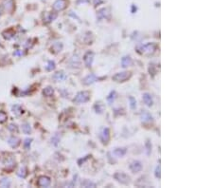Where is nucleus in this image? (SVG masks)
Here are the masks:
<instances>
[{"mask_svg": "<svg viewBox=\"0 0 213 188\" xmlns=\"http://www.w3.org/2000/svg\"><path fill=\"white\" fill-rule=\"evenodd\" d=\"M43 94L45 96H47V97H50L54 94V90H53V87L51 86H48L46 88H44V90H43Z\"/></svg>", "mask_w": 213, "mask_h": 188, "instance_id": "20", "label": "nucleus"}, {"mask_svg": "<svg viewBox=\"0 0 213 188\" xmlns=\"http://www.w3.org/2000/svg\"><path fill=\"white\" fill-rule=\"evenodd\" d=\"M22 130H23L25 134H30V132H31L30 126L29 124H24L23 126H22Z\"/></svg>", "mask_w": 213, "mask_h": 188, "instance_id": "24", "label": "nucleus"}, {"mask_svg": "<svg viewBox=\"0 0 213 188\" xmlns=\"http://www.w3.org/2000/svg\"><path fill=\"white\" fill-rule=\"evenodd\" d=\"M17 175H18L19 177H21V178H25V177L27 176V170H26V168H25V167H21V168L18 170Z\"/></svg>", "mask_w": 213, "mask_h": 188, "instance_id": "27", "label": "nucleus"}, {"mask_svg": "<svg viewBox=\"0 0 213 188\" xmlns=\"http://www.w3.org/2000/svg\"><path fill=\"white\" fill-rule=\"evenodd\" d=\"M8 143L12 147L15 148V147H17L20 145V139L17 138V137H14L13 136V137H10V138L8 139Z\"/></svg>", "mask_w": 213, "mask_h": 188, "instance_id": "13", "label": "nucleus"}, {"mask_svg": "<svg viewBox=\"0 0 213 188\" xmlns=\"http://www.w3.org/2000/svg\"><path fill=\"white\" fill-rule=\"evenodd\" d=\"M13 112H14V115L19 116V115H21L22 113H23V109H22V107L19 105H15V106H13Z\"/></svg>", "mask_w": 213, "mask_h": 188, "instance_id": "21", "label": "nucleus"}, {"mask_svg": "<svg viewBox=\"0 0 213 188\" xmlns=\"http://www.w3.org/2000/svg\"><path fill=\"white\" fill-rule=\"evenodd\" d=\"M7 118H8V115L6 112L4 111H0V124H3L5 123V122L7 121Z\"/></svg>", "mask_w": 213, "mask_h": 188, "instance_id": "29", "label": "nucleus"}, {"mask_svg": "<svg viewBox=\"0 0 213 188\" xmlns=\"http://www.w3.org/2000/svg\"><path fill=\"white\" fill-rule=\"evenodd\" d=\"M99 139L103 145H107L110 140V131L107 127H103L99 132Z\"/></svg>", "mask_w": 213, "mask_h": 188, "instance_id": "5", "label": "nucleus"}, {"mask_svg": "<svg viewBox=\"0 0 213 188\" xmlns=\"http://www.w3.org/2000/svg\"><path fill=\"white\" fill-rule=\"evenodd\" d=\"M116 96H117L116 91H111V93L107 96V101L109 103H113V101L116 99Z\"/></svg>", "mask_w": 213, "mask_h": 188, "instance_id": "26", "label": "nucleus"}, {"mask_svg": "<svg viewBox=\"0 0 213 188\" xmlns=\"http://www.w3.org/2000/svg\"><path fill=\"white\" fill-rule=\"evenodd\" d=\"M155 177H156V178L160 179V177H161V175H160V166H157L155 169Z\"/></svg>", "mask_w": 213, "mask_h": 188, "instance_id": "34", "label": "nucleus"}, {"mask_svg": "<svg viewBox=\"0 0 213 188\" xmlns=\"http://www.w3.org/2000/svg\"><path fill=\"white\" fill-rule=\"evenodd\" d=\"M8 128H9V130L10 131H12V132H16L18 131V126L15 125V124H10L9 125V126H8Z\"/></svg>", "mask_w": 213, "mask_h": 188, "instance_id": "31", "label": "nucleus"}, {"mask_svg": "<svg viewBox=\"0 0 213 188\" xmlns=\"http://www.w3.org/2000/svg\"><path fill=\"white\" fill-rule=\"evenodd\" d=\"M142 167H143L142 166V163L139 161H134V162H132L131 164H130V166H129L130 170L133 173H138V172H140L142 170Z\"/></svg>", "mask_w": 213, "mask_h": 188, "instance_id": "7", "label": "nucleus"}, {"mask_svg": "<svg viewBox=\"0 0 213 188\" xmlns=\"http://www.w3.org/2000/svg\"><path fill=\"white\" fill-rule=\"evenodd\" d=\"M132 77V73L130 71H123V72H118L117 74H115L112 79L115 82L118 83H123V82H126L127 80H129Z\"/></svg>", "mask_w": 213, "mask_h": 188, "instance_id": "2", "label": "nucleus"}, {"mask_svg": "<svg viewBox=\"0 0 213 188\" xmlns=\"http://www.w3.org/2000/svg\"><path fill=\"white\" fill-rule=\"evenodd\" d=\"M133 64V60L130 56H124L121 59V66L123 68H127Z\"/></svg>", "mask_w": 213, "mask_h": 188, "instance_id": "17", "label": "nucleus"}, {"mask_svg": "<svg viewBox=\"0 0 213 188\" xmlns=\"http://www.w3.org/2000/svg\"><path fill=\"white\" fill-rule=\"evenodd\" d=\"M94 56L95 54L93 51H87L84 56H83V61H84V64L87 68H90L92 66V63H93V60H94Z\"/></svg>", "mask_w": 213, "mask_h": 188, "instance_id": "6", "label": "nucleus"}, {"mask_svg": "<svg viewBox=\"0 0 213 188\" xmlns=\"http://www.w3.org/2000/svg\"><path fill=\"white\" fill-rule=\"evenodd\" d=\"M82 186L83 187H96V184L93 182L89 181V180H84L82 182Z\"/></svg>", "mask_w": 213, "mask_h": 188, "instance_id": "23", "label": "nucleus"}, {"mask_svg": "<svg viewBox=\"0 0 213 188\" xmlns=\"http://www.w3.org/2000/svg\"><path fill=\"white\" fill-rule=\"evenodd\" d=\"M0 15H1V10H0Z\"/></svg>", "mask_w": 213, "mask_h": 188, "instance_id": "36", "label": "nucleus"}, {"mask_svg": "<svg viewBox=\"0 0 213 188\" xmlns=\"http://www.w3.org/2000/svg\"><path fill=\"white\" fill-rule=\"evenodd\" d=\"M143 101H144L145 104H146V106H152L153 104V98H152L151 94H149V93H144L143 94Z\"/></svg>", "mask_w": 213, "mask_h": 188, "instance_id": "16", "label": "nucleus"}, {"mask_svg": "<svg viewBox=\"0 0 213 188\" xmlns=\"http://www.w3.org/2000/svg\"><path fill=\"white\" fill-rule=\"evenodd\" d=\"M95 110H96V112L97 113H103V109H104V106L100 103V102H99V103H96V105H95Z\"/></svg>", "mask_w": 213, "mask_h": 188, "instance_id": "22", "label": "nucleus"}, {"mask_svg": "<svg viewBox=\"0 0 213 188\" xmlns=\"http://www.w3.org/2000/svg\"><path fill=\"white\" fill-rule=\"evenodd\" d=\"M97 80H98V78H97V76L95 74H89L83 79V84L86 85V86H89V85L95 83Z\"/></svg>", "mask_w": 213, "mask_h": 188, "instance_id": "11", "label": "nucleus"}, {"mask_svg": "<svg viewBox=\"0 0 213 188\" xmlns=\"http://www.w3.org/2000/svg\"><path fill=\"white\" fill-rule=\"evenodd\" d=\"M63 50V44L61 42H56L50 48V51L52 53H58Z\"/></svg>", "mask_w": 213, "mask_h": 188, "instance_id": "12", "label": "nucleus"}, {"mask_svg": "<svg viewBox=\"0 0 213 188\" xmlns=\"http://www.w3.org/2000/svg\"><path fill=\"white\" fill-rule=\"evenodd\" d=\"M129 101H130V106L132 109H134L137 107V101H136V99H134L133 96H130L129 97Z\"/></svg>", "mask_w": 213, "mask_h": 188, "instance_id": "28", "label": "nucleus"}, {"mask_svg": "<svg viewBox=\"0 0 213 188\" xmlns=\"http://www.w3.org/2000/svg\"><path fill=\"white\" fill-rule=\"evenodd\" d=\"M55 67H56V64H55L54 61H48V65L46 66V69H47V70L51 71V70H53L55 69Z\"/></svg>", "mask_w": 213, "mask_h": 188, "instance_id": "25", "label": "nucleus"}, {"mask_svg": "<svg viewBox=\"0 0 213 188\" xmlns=\"http://www.w3.org/2000/svg\"><path fill=\"white\" fill-rule=\"evenodd\" d=\"M14 166H15V161H14L13 158H10V159H8V160L6 161V162H5V167H6V169L12 170L13 168H14Z\"/></svg>", "mask_w": 213, "mask_h": 188, "instance_id": "19", "label": "nucleus"}, {"mask_svg": "<svg viewBox=\"0 0 213 188\" xmlns=\"http://www.w3.org/2000/svg\"><path fill=\"white\" fill-rule=\"evenodd\" d=\"M126 152H127V149L125 147H121V148H116L113 151V154L117 157H123L126 154Z\"/></svg>", "mask_w": 213, "mask_h": 188, "instance_id": "18", "label": "nucleus"}, {"mask_svg": "<svg viewBox=\"0 0 213 188\" xmlns=\"http://www.w3.org/2000/svg\"><path fill=\"white\" fill-rule=\"evenodd\" d=\"M156 49H157V45L155 43H148L145 45L137 46V51L140 54H152L156 50Z\"/></svg>", "mask_w": 213, "mask_h": 188, "instance_id": "1", "label": "nucleus"}, {"mask_svg": "<svg viewBox=\"0 0 213 188\" xmlns=\"http://www.w3.org/2000/svg\"><path fill=\"white\" fill-rule=\"evenodd\" d=\"M31 139H26L25 140V142H24V147L26 148V149H29V146H30V143H31Z\"/></svg>", "mask_w": 213, "mask_h": 188, "instance_id": "32", "label": "nucleus"}, {"mask_svg": "<svg viewBox=\"0 0 213 188\" xmlns=\"http://www.w3.org/2000/svg\"><path fill=\"white\" fill-rule=\"evenodd\" d=\"M140 118H141L142 123H144V124L153 123V116H152V115H151L148 111H145V110H143V111L141 112Z\"/></svg>", "mask_w": 213, "mask_h": 188, "instance_id": "9", "label": "nucleus"}, {"mask_svg": "<svg viewBox=\"0 0 213 188\" xmlns=\"http://www.w3.org/2000/svg\"><path fill=\"white\" fill-rule=\"evenodd\" d=\"M114 178H115V180H117L118 182H120L122 184H128L130 182V177L123 172H117L114 175Z\"/></svg>", "mask_w": 213, "mask_h": 188, "instance_id": "4", "label": "nucleus"}, {"mask_svg": "<svg viewBox=\"0 0 213 188\" xmlns=\"http://www.w3.org/2000/svg\"><path fill=\"white\" fill-rule=\"evenodd\" d=\"M14 54V55H22V54H23V52H22L21 50H17V51H15Z\"/></svg>", "mask_w": 213, "mask_h": 188, "instance_id": "35", "label": "nucleus"}, {"mask_svg": "<svg viewBox=\"0 0 213 188\" xmlns=\"http://www.w3.org/2000/svg\"><path fill=\"white\" fill-rule=\"evenodd\" d=\"M89 99H90V93L88 91H81L75 96L73 102L76 104H83L88 102Z\"/></svg>", "mask_w": 213, "mask_h": 188, "instance_id": "3", "label": "nucleus"}, {"mask_svg": "<svg viewBox=\"0 0 213 188\" xmlns=\"http://www.w3.org/2000/svg\"><path fill=\"white\" fill-rule=\"evenodd\" d=\"M14 34H15V31L13 29H10L8 30H5L3 34H2L3 37L5 39H7V40H10V39H12L14 36Z\"/></svg>", "mask_w": 213, "mask_h": 188, "instance_id": "15", "label": "nucleus"}, {"mask_svg": "<svg viewBox=\"0 0 213 188\" xmlns=\"http://www.w3.org/2000/svg\"><path fill=\"white\" fill-rule=\"evenodd\" d=\"M146 150H147V154L149 155L150 154V152H151V150H152V145H151V142H149V141H147L146 142Z\"/></svg>", "mask_w": 213, "mask_h": 188, "instance_id": "33", "label": "nucleus"}, {"mask_svg": "<svg viewBox=\"0 0 213 188\" xmlns=\"http://www.w3.org/2000/svg\"><path fill=\"white\" fill-rule=\"evenodd\" d=\"M53 80L56 81V82H61V81H64L65 78H66V76L64 74V71H58V72H56L54 75H53Z\"/></svg>", "mask_w": 213, "mask_h": 188, "instance_id": "14", "label": "nucleus"}, {"mask_svg": "<svg viewBox=\"0 0 213 188\" xmlns=\"http://www.w3.org/2000/svg\"><path fill=\"white\" fill-rule=\"evenodd\" d=\"M10 185V182L9 179H3L0 182V186H2V187H9Z\"/></svg>", "mask_w": 213, "mask_h": 188, "instance_id": "30", "label": "nucleus"}, {"mask_svg": "<svg viewBox=\"0 0 213 188\" xmlns=\"http://www.w3.org/2000/svg\"><path fill=\"white\" fill-rule=\"evenodd\" d=\"M65 7H66V0H57L53 5V9L56 10H63L64 9H65Z\"/></svg>", "mask_w": 213, "mask_h": 188, "instance_id": "10", "label": "nucleus"}, {"mask_svg": "<svg viewBox=\"0 0 213 188\" xmlns=\"http://www.w3.org/2000/svg\"><path fill=\"white\" fill-rule=\"evenodd\" d=\"M50 183H51V180H50V178H48V177H47V176L40 177L38 182H37V185L40 187H48L50 185Z\"/></svg>", "mask_w": 213, "mask_h": 188, "instance_id": "8", "label": "nucleus"}]
</instances>
